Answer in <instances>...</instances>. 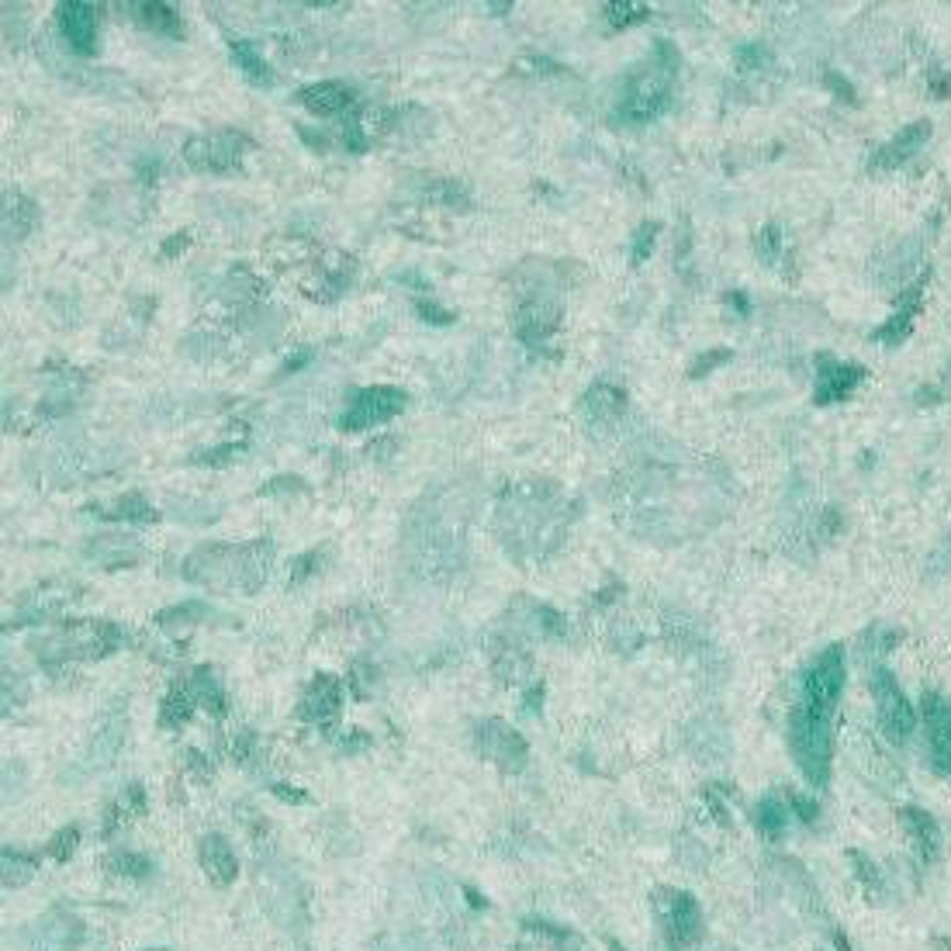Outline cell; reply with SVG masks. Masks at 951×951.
<instances>
[{
  "label": "cell",
  "mask_w": 951,
  "mask_h": 951,
  "mask_svg": "<svg viewBox=\"0 0 951 951\" xmlns=\"http://www.w3.org/2000/svg\"><path fill=\"white\" fill-rule=\"evenodd\" d=\"M789 747L799 772L810 786H824L830 779V761H834V737H830V713L799 706L789 720Z\"/></svg>",
  "instance_id": "cell-1"
},
{
  "label": "cell",
  "mask_w": 951,
  "mask_h": 951,
  "mask_svg": "<svg viewBox=\"0 0 951 951\" xmlns=\"http://www.w3.org/2000/svg\"><path fill=\"white\" fill-rule=\"evenodd\" d=\"M872 696L875 713H879V723L889 741H907L913 730V706L907 703V696H903V689L896 685V675L889 668L872 671Z\"/></svg>",
  "instance_id": "cell-3"
},
{
  "label": "cell",
  "mask_w": 951,
  "mask_h": 951,
  "mask_svg": "<svg viewBox=\"0 0 951 951\" xmlns=\"http://www.w3.org/2000/svg\"><path fill=\"white\" fill-rule=\"evenodd\" d=\"M671 934H675L678 945H692L703 934V910L689 893H678L675 903H671Z\"/></svg>",
  "instance_id": "cell-12"
},
{
  "label": "cell",
  "mask_w": 951,
  "mask_h": 951,
  "mask_svg": "<svg viewBox=\"0 0 951 951\" xmlns=\"http://www.w3.org/2000/svg\"><path fill=\"white\" fill-rule=\"evenodd\" d=\"M201 862H205V869L215 882H229L236 875V855H232V848L222 837H208L205 848H201Z\"/></svg>",
  "instance_id": "cell-14"
},
{
  "label": "cell",
  "mask_w": 951,
  "mask_h": 951,
  "mask_svg": "<svg viewBox=\"0 0 951 951\" xmlns=\"http://www.w3.org/2000/svg\"><path fill=\"white\" fill-rule=\"evenodd\" d=\"M232 56H236V63L243 66V73L249 80L263 83V87H270L274 83V73H270V66L263 63V56L253 49L249 42H232Z\"/></svg>",
  "instance_id": "cell-15"
},
{
  "label": "cell",
  "mask_w": 951,
  "mask_h": 951,
  "mask_svg": "<svg viewBox=\"0 0 951 951\" xmlns=\"http://www.w3.org/2000/svg\"><path fill=\"white\" fill-rule=\"evenodd\" d=\"M754 820H758V830L765 837H782V830H786V824H789V810H786V803H779V799H765V803H758Z\"/></svg>",
  "instance_id": "cell-17"
},
{
  "label": "cell",
  "mask_w": 951,
  "mask_h": 951,
  "mask_svg": "<svg viewBox=\"0 0 951 951\" xmlns=\"http://www.w3.org/2000/svg\"><path fill=\"white\" fill-rule=\"evenodd\" d=\"M301 101H305V108L312 111V115L319 118H332L339 115V111H346L353 104V94L343 87V83H315V87H308L305 94H301Z\"/></svg>",
  "instance_id": "cell-11"
},
{
  "label": "cell",
  "mask_w": 951,
  "mask_h": 951,
  "mask_svg": "<svg viewBox=\"0 0 951 951\" xmlns=\"http://www.w3.org/2000/svg\"><path fill=\"white\" fill-rule=\"evenodd\" d=\"M83 927L66 913H52L45 920H35L32 931H28V941H32L35 951H70L73 945H80Z\"/></svg>",
  "instance_id": "cell-7"
},
{
  "label": "cell",
  "mask_w": 951,
  "mask_h": 951,
  "mask_svg": "<svg viewBox=\"0 0 951 951\" xmlns=\"http://www.w3.org/2000/svg\"><path fill=\"white\" fill-rule=\"evenodd\" d=\"M862 381V367L855 364H827L817 377V402H837L848 398Z\"/></svg>",
  "instance_id": "cell-10"
},
{
  "label": "cell",
  "mask_w": 951,
  "mask_h": 951,
  "mask_svg": "<svg viewBox=\"0 0 951 951\" xmlns=\"http://www.w3.org/2000/svg\"><path fill=\"white\" fill-rule=\"evenodd\" d=\"M59 28H63L66 42L77 52H90L97 39V11L90 4H63L59 7Z\"/></svg>",
  "instance_id": "cell-8"
},
{
  "label": "cell",
  "mask_w": 951,
  "mask_h": 951,
  "mask_svg": "<svg viewBox=\"0 0 951 951\" xmlns=\"http://www.w3.org/2000/svg\"><path fill=\"white\" fill-rule=\"evenodd\" d=\"M651 239H654V225L651 229H640V239H637V260H644V249H651Z\"/></svg>",
  "instance_id": "cell-22"
},
{
  "label": "cell",
  "mask_w": 951,
  "mask_h": 951,
  "mask_svg": "<svg viewBox=\"0 0 951 951\" xmlns=\"http://www.w3.org/2000/svg\"><path fill=\"white\" fill-rule=\"evenodd\" d=\"M927 747H931L934 765L951 775V703L938 696H927Z\"/></svg>",
  "instance_id": "cell-6"
},
{
  "label": "cell",
  "mask_w": 951,
  "mask_h": 951,
  "mask_svg": "<svg viewBox=\"0 0 951 951\" xmlns=\"http://www.w3.org/2000/svg\"><path fill=\"white\" fill-rule=\"evenodd\" d=\"M792 803H796V810H799V817H803V820H813V817H817V803H810V799L792 796Z\"/></svg>",
  "instance_id": "cell-21"
},
{
  "label": "cell",
  "mask_w": 951,
  "mask_h": 951,
  "mask_svg": "<svg viewBox=\"0 0 951 951\" xmlns=\"http://www.w3.org/2000/svg\"><path fill=\"white\" fill-rule=\"evenodd\" d=\"M658 63L644 66L637 77L630 80L620 104V115L633 118V122H647V118L661 115L664 104H668V87H671V73H675V56H671L668 45H658Z\"/></svg>",
  "instance_id": "cell-2"
},
{
  "label": "cell",
  "mask_w": 951,
  "mask_h": 951,
  "mask_svg": "<svg viewBox=\"0 0 951 951\" xmlns=\"http://www.w3.org/2000/svg\"><path fill=\"white\" fill-rule=\"evenodd\" d=\"M606 14H609V21H613V25L623 28V25H630V21H644L647 7L644 4H613Z\"/></svg>",
  "instance_id": "cell-20"
},
{
  "label": "cell",
  "mask_w": 951,
  "mask_h": 951,
  "mask_svg": "<svg viewBox=\"0 0 951 951\" xmlns=\"http://www.w3.org/2000/svg\"><path fill=\"white\" fill-rule=\"evenodd\" d=\"M841 689H844V651L841 647H827L803 675V706L820 709V713H834V703L841 699Z\"/></svg>",
  "instance_id": "cell-4"
},
{
  "label": "cell",
  "mask_w": 951,
  "mask_h": 951,
  "mask_svg": "<svg viewBox=\"0 0 951 951\" xmlns=\"http://www.w3.org/2000/svg\"><path fill=\"white\" fill-rule=\"evenodd\" d=\"M239 149H236V139L232 135H218V139H194L191 146H187V160L194 166H201V170H229L232 163H236Z\"/></svg>",
  "instance_id": "cell-9"
},
{
  "label": "cell",
  "mask_w": 951,
  "mask_h": 951,
  "mask_svg": "<svg viewBox=\"0 0 951 951\" xmlns=\"http://www.w3.org/2000/svg\"><path fill=\"white\" fill-rule=\"evenodd\" d=\"M402 405H405V395L398 388H367L350 402V409L343 415V426L346 429L377 426V422L391 419Z\"/></svg>",
  "instance_id": "cell-5"
},
{
  "label": "cell",
  "mask_w": 951,
  "mask_h": 951,
  "mask_svg": "<svg viewBox=\"0 0 951 951\" xmlns=\"http://www.w3.org/2000/svg\"><path fill=\"white\" fill-rule=\"evenodd\" d=\"M927 132H931V128H927L924 122H917V125L903 128L900 139L889 142V149H886V156H882V163H900V160H907L910 153H917V146L927 139Z\"/></svg>",
  "instance_id": "cell-16"
},
{
  "label": "cell",
  "mask_w": 951,
  "mask_h": 951,
  "mask_svg": "<svg viewBox=\"0 0 951 951\" xmlns=\"http://www.w3.org/2000/svg\"><path fill=\"white\" fill-rule=\"evenodd\" d=\"M336 682H319L315 685V692L308 696V709H315V716H329L332 709H336Z\"/></svg>",
  "instance_id": "cell-19"
},
{
  "label": "cell",
  "mask_w": 951,
  "mask_h": 951,
  "mask_svg": "<svg viewBox=\"0 0 951 951\" xmlns=\"http://www.w3.org/2000/svg\"><path fill=\"white\" fill-rule=\"evenodd\" d=\"M903 824H907L913 844H917V851H920V858H924V862H934V858H938V851H941V830H938V824H934L931 813L903 810Z\"/></svg>",
  "instance_id": "cell-13"
},
{
  "label": "cell",
  "mask_w": 951,
  "mask_h": 951,
  "mask_svg": "<svg viewBox=\"0 0 951 951\" xmlns=\"http://www.w3.org/2000/svg\"><path fill=\"white\" fill-rule=\"evenodd\" d=\"M139 11H142V21H146V25H153V28H160V32H177V28H180L177 11H173V7H166V4H146V7H139Z\"/></svg>",
  "instance_id": "cell-18"
}]
</instances>
